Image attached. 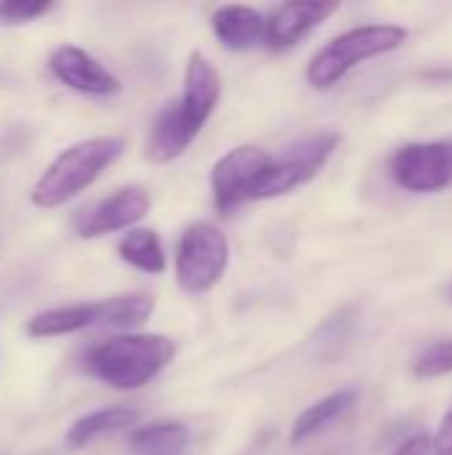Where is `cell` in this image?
Here are the masks:
<instances>
[{"mask_svg":"<svg viewBox=\"0 0 452 455\" xmlns=\"http://www.w3.org/2000/svg\"><path fill=\"white\" fill-rule=\"evenodd\" d=\"M176 344L160 333L115 336L85 355V371L112 389H141L173 360Z\"/></svg>","mask_w":452,"mask_h":455,"instance_id":"cell-2","label":"cell"},{"mask_svg":"<svg viewBox=\"0 0 452 455\" xmlns=\"http://www.w3.org/2000/svg\"><path fill=\"white\" fill-rule=\"evenodd\" d=\"M155 312V299L144 293L104 299V328H139Z\"/></svg>","mask_w":452,"mask_h":455,"instance_id":"cell-18","label":"cell"},{"mask_svg":"<svg viewBox=\"0 0 452 455\" xmlns=\"http://www.w3.org/2000/svg\"><path fill=\"white\" fill-rule=\"evenodd\" d=\"M229 267V240L226 235L197 221L184 229L176 245V280L186 293H208L218 285Z\"/></svg>","mask_w":452,"mask_h":455,"instance_id":"cell-6","label":"cell"},{"mask_svg":"<svg viewBox=\"0 0 452 455\" xmlns=\"http://www.w3.org/2000/svg\"><path fill=\"white\" fill-rule=\"evenodd\" d=\"M48 69L59 83L77 93L101 99L120 93V80L99 59H93L88 51L77 45H59L48 59Z\"/></svg>","mask_w":452,"mask_h":455,"instance_id":"cell-10","label":"cell"},{"mask_svg":"<svg viewBox=\"0 0 452 455\" xmlns=\"http://www.w3.org/2000/svg\"><path fill=\"white\" fill-rule=\"evenodd\" d=\"M125 149L120 136H96L64 149L35 181L29 197L37 208H59L88 189Z\"/></svg>","mask_w":452,"mask_h":455,"instance_id":"cell-3","label":"cell"},{"mask_svg":"<svg viewBox=\"0 0 452 455\" xmlns=\"http://www.w3.org/2000/svg\"><path fill=\"white\" fill-rule=\"evenodd\" d=\"M341 136L333 131H322V133H312L290 147L282 149V155H272V163L266 165V171L261 173V179L256 181L253 192H250V203L253 200H269V197H280L293 192L296 187L312 181L322 165L330 160V155L338 149Z\"/></svg>","mask_w":452,"mask_h":455,"instance_id":"cell-5","label":"cell"},{"mask_svg":"<svg viewBox=\"0 0 452 455\" xmlns=\"http://www.w3.org/2000/svg\"><path fill=\"white\" fill-rule=\"evenodd\" d=\"M413 373L418 379H442L452 373V339L432 344L413 365Z\"/></svg>","mask_w":452,"mask_h":455,"instance_id":"cell-19","label":"cell"},{"mask_svg":"<svg viewBox=\"0 0 452 455\" xmlns=\"http://www.w3.org/2000/svg\"><path fill=\"white\" fill-rule=\"evenodd\" d=\"M389 171L408 192H442L452 184V141L405 144L392 155Z\"/></svg>","mask_w":452,"mask_h":455,"instance_id":"cell-7","label":"cell"},{"mask_svg":"<svg viewBox=\"0 0 452 455\" xmlns=\"http://www.w3.org/2000/svg\"><path fill=\"white\" fill-rule=\"evenodd\" d=\"M448 301L452 304V285H450V291H448Z\"/></svg>","mask_w":452,"mask_h":455,"instance_id":"cell-23","label":"cell"},{"mask_svg":"<svg viewBox=\"0 0 452 455\" xmlns=\"http://www.w3.org/2000/svg\"><path fill=\"white\" fill-rule=\"evenodd\" d=\"M336 11H338V3H325V0L282 3L264 19V43L272 51L293 48Z\"/></svg>","mask_w":452,"mask_h":455,"instance_id":"cell-11","label":"cell"},{"mask_svg":"<svg viewBox=\"0 0 452 455\" xmlns=\"http://www.w3.org/2000/svg\"><path fill=\"white\" fill-rule=\"evenodd\" d=\"M149 213V195L141 187H123L112 197L80 211L72 221L80 237H101L131 229Z\"/></svg>","mask_w":452,"mask_h":455,"instance_id":"cell-9","label":"cell"},{"mask_svg":"<svg viewBox=\"0 0 452 455\" xmlns=\"http://www.w3.org/2000/svg\"><path fill=\"white\" fill-rule=\"evenodd\" d=\"M269 163H272V152H266L264 147L242 144L229 149L210 171L216 208L224 216H229L240 205L250 203V192Z\"/></svg>","mask_w":452,"mask_h":455,"instance_id":"cell-8","label":"cell"},{"mask_svg":"<svg viewBox=\"0 0 452 455\" xmlns=\"http://www.w3.org/2000/svg\"><path fill=\"white\" fill-rule=\"evenodd\" d=\"M93 325H104V301H83V304H69V307L40 312L27 323V333L32 339H53V336H69Z\"/></svg>","mask_w":452,"mask_h":455,"instance_id":"cell-13","label":"cell"},{"mask_svg":"<svg viewBox=\"0 0 452 455\" xmlns=\"http://www.w3.org/2000/svg\"><path fill=\"white\" fill-rule=\"evenodd\" d=\"M221 99V77L205 53L192 51L184 72V93L176 104H168L152 131L147 136V160L149 163H170L186 152V147L197 139L202 125L210 120Z\"/></svg>","mask_w":452,"mask_h":455,"instance_id":"cell-1","label":"cell"},{"mask_svg":"<svg viewBox=\"0 0 452 455\" xmlns=\"http://www.w3.org/2000/svg\"><path fill=\"white\" fill-rule=\"evenodd\" d=\"M264 13L250 5H221L213 13V35L229 51H248L264 43Z\"/></svg>","mask_w":452,"mask_h":455,"instance_id":"cell-12","label":"cell"},{"mask_svg":"<svg viewBox=\"0 0 452 455\" xmlns=\"http://www.w3.org/2000/svg\"><path fill=\"white\" fill-rule=\"evenodd\" d=\"M408 40V29L397 24H365L333 37L306 67V80L312 88L325 91L344 80L357 64L397 51Z\"/></svg>","mask_w":452,"mask_h":455,"instance_id":"cell-4","label":"cell"},{"mask_svg":"<svg viewBox=\"0 0 452 455\" xmlns=\"http://www.w3.org/2000/svg\"><path fill=\"white\" fill-rule=\"evenodd\" d=\"M128 443L136 455L181 453L189 443V432L181 421H155V424L139 427Z\"/></svg>","mask_w":452,"mask_h":455,"instance_id":"cell-17","label":"cell"},{"mask_svg":"<svg viewBox=\"0 0 452 455\" xmlns=\"http://www.w3.org/2000/svg\"><path fill=\"white\" fill-rule=\"evenodd\" d=\"M139 419V411L136 408H128V405H109V408H101V411H93L83 419H77L69 432H67V445L69 448H85L88 443L109 435V432H117L123 427H131L136 424Z\"/></svg>","mask_w":452,"mask_h":455,"instance_id":"cell-15","label":"cell"},{"mask_svg":"<svg viewBox=\"0 0 452 455\" xmlns=\"http://www.w3.org/2000/svg\"><path fill=\"white\" fill-rule=\"evenodd\" d=\"M432 451H434V440L429 435H413L397 448L394 455H429Z\"/></svg>","mask_w":452,"mask_h":455,"instance_id":"cell-21","label":"cell"},{"mask_svg":"<svg viewBox=\"0 0 452 455\" xmlns=\"http://www.w3.org/2000/svg\"><path fill=\"white\" fill-rule=\"evenodd\" d=\"M357 397H360L357 389H338V392L322 397L320 403H314L312 408H306L290 429V443L301 445V443L328 432L330 427H336L357 405Z\"/></svg>","mask_w":452,"mask_h":455,"instance_id":"cell-14","label":"cell"},{"mask_svg":"<svg viewBox=\"0 0 452 455\" xmlns=\"http://www.w3.org/2000/svg\"><path fill=\"white\" fill-rule=\"evenodd\" d=\"M51 8L48 0H0V24H27Z\"/></svg>","mask_w":452,"mask_h":455,"instance_id":"cell-20","label":"cell"},{"mask_svg":"<svg viewBox=\"0 0 452 455\" xmlns=\"http://www.w3.org/2000/svg\"><path fill=\"white\" fill-rule=\"evenodd\" d=\"M117 253L125 264H131L147 275H163L168 267L165 248H163L157 232H152V229H131L117 243Z\"/></svg>","mask_w":452,"mask_h":455,"instance_id":"cell-16","label":"cell"},{"mask_svg":"<svg viewBox=\"0 0 452 455\" xmlns=\"http://www.w3.org/2000/svg\"><path fill=\"white\" fill-rule=\"evenodd\" d=\"M434 451H440V455H452V411L445 416L440 435L434 437Z\"/></svg>","mask_w":452,"mask_h":455,"instance_id":"cell-22","label":"cell"}]
</instances>
